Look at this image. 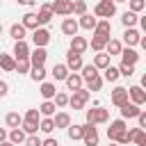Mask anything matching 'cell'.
I'll use <instances>...</instances> for the list:
<instances>
[{"label": "cell", "mask_w": 146, "mask_h": 146, "mask_svg": "<svg viewBox=\"0 0 146 146\" xmlns=\"http://www.w3.org/2000/svg\"><path fill=\"white\" fill-rule=\"evenodd\" d=\"M7 94H9V84H7L5 80H0V98H2V96H7Z\"/></svg>", "instance_id": "obj_52"}, {"label": "cell", "mask_w": 146, "mask_h": 146, "mask_svg": "<svg viewBox=\"0 0 146 146\" xmlns=\"http://www.w3.org/2000/svg\"><path fill=\"white\" fill-rule=\"evenodd\" d=\"M52 103H55V107H57V110H59V107H66V105H68V94L57 91V94L52 96Z\"/></svg>", "instance_id": "obj_39"}, {"label": "cell", "mask_w": 146, "mask_h": 146, "mask_svg": "<svg viewBox=\"0 0 146 146\" xmlns=\"http://www.w3.org/2000/svg\"><path fill=\"white\" fill-rule=\"evenodd\" d=\"M23 119H25V121H32V123H39V121H41V114H39V110H27Z\"/></svg>", "instance_id": "obj_48"}, {"label": "cell", "mask_w": 146, "mask_h": 146, "mask_svg": "<svg viewBox=\"0 0 146 146\" xmlns=\"http://www.w3.org/2000/svg\"><path fill=\"white\" fill-rule=\"evenodd\" d=\"M89 98H91V91L80 87V89H75V91H73V96H68V105H71L73 110H82V107L87 105V100H89Z\"/></svg>", "instance_id": "obj_2"}, {"label": "cell", "mask_w": 146, "mask_h": 146, "mask_svg": "<svg viewBox=\"0 0 146 146\" xmlns=\"http://www.w3.org/2000/svg\"><path fill=\"white\" fill-rule=\"evenodd\" d=\"M23 144H25V146H41V139H39L36 135H27Z\"/></svg>", "instance_id": "obj_49"}, {"label": "cell", "mask_w": 146, "mask_h": 146, "mask_svg": "<svg viewBox=\"0 0 146 146\" xmlns=\"http://www.w3.org/2000/svg\"><path fill=\"white\" fill-rule=\"evenodd\" d=\"M137 21H139V16L135 14V11H123V16H121V23H123V27H135L137 25Z\"/></svg>", "instance_id": "obj_29"}, {"label": "cell", "mask_w": 146, "mask_h": 146, "mask_svg": "<svg viewBox=\"0 0 146 146\" xmlns=\"http://www.w3.org/2000/svg\"><path fill=\"white\" fill-rule=\"evenodd\" d=\"M5 123H7V128H18V125L23 123V116H21L18 112H9V114L5 116Z\"/></svg>", "instance_id": "obj_34"}, {"label": "cell", "mask_w": 146, "mask_h": 146, "mask_svg": "<svg viewBox=\"0 0 146 146\" xmlns=\"http://www.w3.org/2000/svg\"><path fill=\"white\" fill-rule=\"evenodd\" d=\"M119 78H121V75H119V68H116V66L110 64V66L103 68V80H107V82H116Z\"/></svg>", "instance_id": "obj_31"}, {"label": "cell", "mask_w": 146, "mask_h": 146, "mask_svg": "<svg viewBox=\"0 0 146 146\" xmlns=\"http://www.w3.org/2000/svg\"><path fill=\"white\" fill-rule=\"evenodd\" d=\"M137 121H139V128H146V112H144V110H139Z\"/></svg>", "instance_id": "obj_51"}, {"label": "cell", "mask_w": 146, "mask_h": 146, "mask_svg": "<svg viewBox=\"0 0 146 146\" xmlns=\"http://www.w3.org/2000/svg\"><path fill=\"white\" fill-rule=\"evenodd\" d=\"M64 82H66L68 91H75V89H80V87H82V75H80L78 71H73V73H68V75L64 78Z\"/></svg>", "instance_id": "obj_20"}, {"label": "cell", "mask_w": 146, "mask_h": 146, "mask_svg": "<svg viewBox=\"0 0 146 146\" xmlns=\"http://www.w3.org/2000/svg\"><path fill=\"white\" fill-rule=\"evenodd\" d=\"M21 128H23V132H25V135H36V130H39V123H32V121H25V119H23Z\"/></svg>", "instance_id": "obj_44"}, {"label": "cell", "mask_w": 146, "mask_h": 146, "mask_svg": "<svg viewBox=\"0 0 146 146\" xmlns=\"http://www.w3.org/2000/svg\"><path fill=\"white\" fill-rule=\"evenodd\" d=\"M94 66H96L98 71H103L105 66H110V55L103 52V50H100L98 55H94Z\"/></svg>", "instance_id": "obj_30"}, {"label": "cell", "mask_w": 146, "mask_h": 146, "mask_svg": "<svg viewBox=\"0 0 146 146\" xmlns=\"http://www.w3.org/2000/svg\"><path fill=\"white\" fill-rule=\"evenodd\" d=\"M119 110H121V119H137V114H139V110H141V107L128 100V103H125V105H121Z\"/></svg>", "instance_id": "obj_16"}, {"label": "cell", "mask_w": 146, "mask_h": 146, "mask_svg": "<svg viewBox=\"0 0 146 146\" xmlns=\"http://www.w3.org/2000/svg\"><path fill=\"white\" fill-rule=\"evenodd\" d=\"M39 94L43 96V100H52V96L57 94V89H55V84H52V82H46V80H43V82H41V91H39Z\"/></svg>", "instance_id": "obj_28"}, {"label": "cell", "mask_w": 146, "mask_h": 146, "mask_svg": "<svg viewBox=\"0 0 146 146\" xmlns=\"http://www.w3.org/2000/svg\"><path fill=\"white\" fill-rule=\"evenodd\" d=\"M80 71H82V73H80V75H82V82H87V80H91L94 75H98V68H96L94 64H82Z\"/></svg>", "instance_id": "obj_33"}, {"label": "cell", "mask_w": 146, "mask_h": 146, "mask_svg": "<svg viewBox=\"0 0 146 146\" xmlns=\"http://www.w3.org/2000/svg\"><path fill=\"white\" fill-rule=\"evenodd\" d=\"M105 48H107V55H110V57H114V55H119V52H121L123 43H121V41H116V39H110V41L105 43Z\"/></svg>", "instance_id": "obj_35"}, {"label": "cell", "mask_w": 146, "mask_h": 146, "mask_svg": "<svg viewBox=\"0 0 146 146\" xmlns=\"http://www.w3.org/2000/svg\"><path fill=\"white\" fill-rule=\"evenodd\" d=\"M112 2H114V5H116V2H125V0H112Z\"/></svg>", "instance_id": "obj_57"}, {"label": "cell", "mask_w": 146, "mask_h": 146, "mask_svg": "<svg viewBox=\"0 0 146 146\" xmlns=\"http://www.w3.org/2000/svg\"><path fill=\"white\" fill-rule=\"evenodd\" d=\"M96 21H98L96 16H91V14H82L80 21H78V25H80L82 30H89V32H91V30L96 27Z\"/></svg>", "instance_id": "obj_24"}, {"label": "cell", "mask_w": 146, "mask_h": 146, "mask_svg": "<svg viewBox=\"0 0 146 146\" xmlns=\"http://www.w3.org/2000/svg\"><path fill=\"white\" fill-rule=\"evenodd\" d=\"M87 48H89V41H87L84 36H78V34H75V36H71V48H68V50H73V52H78V55H82Z\"/></svg>", "instance_id": "obj_14"}, {"label": "cell", "mask_w": 146, "mask_h": 146, "mask_svg": "<svg viewBox=\"0 0 146 146\" xmlns=\"http://www.w3.org/2000/svg\"><path fill=\"white\" fill-rule=\"evenodd\" d=\"M30 57V46H27V41L23 39V41H16L14 43V59H27Z\"/></svg>", "instance_id": "obj_15"}, {"label": "cell", "mask_w": 146, "mask_h": 146, "mask_svg": "<svg viewBox=\"0 0 146 146\" xmlns=\"http://www.w3.org/2000/svg\"><path fill=\"white\" fill-rule=\"evenodd\" d=\"M110 41V36H103V34H94L91 36V50H96V52H100V50H105V43Z\"/></svg>", "instance_id": "obj_27"}, {"label": "cell", "mask_w": 146, "mask_h": 146, "mask_svg": "<svg viewBox=\"0 0 146 146\" xmlns=\"http://www.w3.org/2000/svg\"><path fill=\"white\" fill-rule=\"evenodd\" d=\"M116 14V5L112 0H100L96 7H94V16L96 18H112Z\"/></svg>", "instance_id": "obj_3"}, {"label": "cell", "mask_w": 146, "mask_h": 146, "mask_svg": "<svg viewBox=\"0 0 146 146\" xmlns=\"http://www.w3.org/2000/svg\"><path fill=\"white\" fill-rule=\"evenodd\" d=\"M30 59H16V66H14V71L18 73V75H23V73H30Z\"/></svg>", "instance_id": "obj_41"}, {"label": "cell", "mask_w": 146, "mask_h": 146, "mask_svg": "<svg viewBox=\"0 0 146 146\" xmlns=\"http://www.w3.org/2000/svg\"><path fill=\"white\" fill-rule=\"evenodd\" d=\"M21 25H23L25 30H36V27H39L36 14H34V11H27V14H23V21H21Z\"/></svg>", "instance_id": "obj_23"}, {"label": "cell", "mask_w": 146, "mask_h": 146, "mask_svg": "<svg viewBox=\"0 0 146 146\" xmlns=\"http://www.w3.org/2000/svg\"><path fill=\"white\" fill-rule=\"evenodd\" d=\"M25 137H27V135L23 132V128H21V125H18V128H11V132H7V139H9L14 146L23 144V141H25Z\"/></svg>", "instance_id": "obj_22"}, {"label": "cell", "mask_w": 146, "mask_h": 146, "mask_svg": "<svg viewBox=\"0 0 146 146\" xmlns=\"http://www.w3.org/2000/svg\"><path fill=\"white\" fill-rule=\"evenodd\" d=\"M48 41H50V32H48L46 27H36V30L32 32V43H34V48H46Z\"/></svg>", "instance_id": "obj_6"}, {"label": "cell", "mask_w": 146, "mask_h": 146, "mask_svg": "<svg viewBox=\"0 0 146 146\" xmlns=\"http://www.w3.org/2000/svg\"><path fill=\"white\" fill-rule=\"evenodd\" d=\"M66 68H68V71H80V68H82V55L68 50V52H66Z\"/></svg>", "instance_id": "obj_13"}, {"label": "cell", "mask_w": 146, "mask_h": 146, "mask_svg": "<svg viewBox=\"0 0 146 146\" xmlns=\"http://www.w3.org/2000/svg\"><path fill=\"white\" fill-rule=\"evenodd\" d=\"M14 66H16L14 55H5V52H0V68H2V71H7V73H11V71H14Z\"/></svg>", "instance_id": "obj_25"}, {"label": "cell", "mask_w": 146, "mask_h": 146, "mask_svg": "<svg viewBox=\"0 0 146 146\" xmlns=\"http://www.w3.org/2000/svg\"><path fill=\"white\" fill-rule=\"evenodd\" d=\"M25 32H27V30H25L21 23H14V25L9 27V36H11L14 41H23V39H25Z\"/></svg>", "instance_id": "obj_26"}, {"label": "cell", "mask_w": 146, "mask_h": 146, "mask_svg": "<svg viewBox=\"0 0 146 146\" xmlns=\"http://www.w3.org/2000/svg\"><path fill=\"white\" fill-rule=\"evenodd\" d=\"M68 73H71V71L66 68V64H55V66H52V78H55V80H64Z\"/></svg>", "instance_id": "obj_38"}, {"label": "cell", "mask_w": 146, "mask_h": 146, "mask_svg": "<svg viewBox=\"0 0 146 146\" xmlns=\"http://www.w3.org/2000/svg\"><path fill=\"white\" fill-rule=\"evenodd\" d=\"M73 14H78V16L87 14V2H84V0H75V2H73Z\"/></svg>", "instance_id": "obj_46"}, {"label": "cell", "mask_w": 146, "mask_h": 146, "mask_svg": "<svg viewBox=\"0 0 146 146\" xmlns=\"http://www.w3.org/2000/svg\"><path fill=\"white\" fill-rule=\"evenodd\" d=\"M87 87H89V91H100V87H103V78H100V73L94 75L91 80H87Z\"/></svg>", "instance_id": "obj_43"}, {"label": "cell", "mask_w": 146, "mask_h": 146, "mask_svg": "<svg viewBox=\"0 0 146 146\" xmlns=\"http://www.w3.org/2000/svg\"><path fill=\"white\" fill-rule=\"evenodd\" d=\"M107 146H119V144H116V141H110V144H107Z\"/></svg>", "instance_id": "obj_56"}, {"label": "cell", "mask_w": 146, "mask_h": 146, "mask_svg": "<svg viewBox=\"0 0 146 146\" xmlns=\"http://www.w3.org/2000/svg\"><path fill=\"white\" fill-rule=\"evenodd\" d=\"M125 2H128V9L135 11V14H139V11L146 9V0H125Z\"/></svg>", "instance_id": "obj_42"}, {"label": "cell", "mask_w": 146, "mask_h": 146, "mask_svg": "<svg viewBox=\"0 0 146 146\" xmlns=\"http://www.w3.org/2000/svg\"><path fill=\"white\" fill-rule=\"evenodd\" d=\"M52 18H55V14H52V7H50V2H43V5L39 7V11H36V21H39V27H41V25H48Z\"/></svg>", "instance_id": "obj_8"}, {"label": "cell", "mask_w": 146, "mask_h": 146, "mask_svg": "<svg viewBox=\"0 0 146 146\" xmlns=\"http://www.w3.org/2000/svg\"><path fill=\"white\" fill-rule=\"evenodd\" d=\"M46 57H48V52H46V48H34V50H30V64L32 66H43V62H46Z\"/></svg>", "instance_id": "obj_12"}, {"label": "cell", "mask_w": 146, "mask_h": 146, "mask_svg": "<svg viewBox=\"0 0 146 146\" xmlns=\"http://www.w3.org/2000/svg\"><path fill=\"white\" fill-rule=\"evenodd\" d=\"M39 130H41V132H46V135H50V132L55 130L52 116H46V119H41V121H39Z\"/></svg>", "instance_id": "obj_40"}, {"label": "cell", "mask_w": 146, "mask_h": 146, "mask_svg": "<svg viewBox=\"0 0 146 146\" xmlns=\"http://www.w3.org/2000/svg\"><path fill=\"white\" fill-rule=\"evenodd\" d=\"M55 112H57V107H55L52 100H43L41 107H39V114H41V116H52Z\"/></svg>", "instance_id": "obj_36"}, {"label": "cell", "mask_w": 146, "mask_h": 146, "mask_svg": "<svg viewBox=\"0 0 146 146\" xmlns=\"http://www.w3.org/2000/svg\"><path fill=\"white\" fill-rule=\"evenodd\" d=\"M0 34H2V23H0Z\"/></svg>", "instance_id": "obj_58"}, {"label": "cell", "mask_w": 146, "mask_h": 146, "mask_svg": "<svg viewBox=\"0 0 146 146\" xmlns=\"http://www.w3.org/2000/svg\"><path fill=\"white\" fill-rule=\"evenodd\" d=\"M16 2H18V5H32L34 0H16Z\"/></svg>", "instance_id": "obj_54"}, {"label": "cell", "mask_w": 146, "mask_h": 146, "mask_svg": "<svg viewBox=\"0 0 146 146\" xmlns=\"http://www.w3.org/2000/svg\"><path fill=\"white\" fill-rule=\"evenodd\" d=\"M46 75H48V73H46L43 66H30V78H32L34 82H43Z\"/></svg>", "instance_id": "obj_32"}, {"label": "cell", "mask_w": 146, "mask_h": 146, "mask_svg": "<svg viewBox=\"0 0 146 146\" xmlns=\"http://www.w3.org/2000/svg\"><path fill=\"white\" fill-rule=\"evenodd\" d=\"M52 123H55V130H57V128H64V130H66V128L71 125V116H68L66 112H55V114H52Z\"/></svg>", "instance_id": "obj_21"}, {"label": "cell", "mask_w": 146, "mask_h": 146, "mask_svg": "<svg viewBox=\"0 0 146 146\" xmlns=\"http://www.w3.org/2000/svg\"><path fill=\"white\" fill-rule=\"evenodd\" d=\"M139 39H141V34H139L135 27H125V32H123V43H125V46L132 48V46L139 43Z\"/></svg>", "instance_id": "obj_19"}, {"label": "cell", "mask_w": 146, "mask_h": 146, "mask_svg": "<svg viewBox=\"0 0 146 146\" xmlns=\"http://www.w3.org/2000/svg\"><path fill=\"white\" fill-rule=\"evenodd\" d=\"M116 68H119V75H125V78H130V75L135 73V66H132V64H123V62H121V66H116Z\"/></svg>", "instance_id": "obj_47"}, {"label": "cell", "mask_w": 146, "mask_h": 146, "mask_svg": "<svg viewBox=\"0 0 146 146\" xmlns=\"http://www.w3.org/2000/svg\"><path fill=\"white\" fill-rule=\"evenodd\" d=\"M110 100H112V105H114V107L125 105V103H128V89H125V87H114V91H112Z\"/></svg>", "instance_id": "obj_10"}, {"label": "cell", "mask_w": 146, "mask_h": 146, "mask_svg": "<svg viewBox=\"0 0 146 146\" xmlns=\"http://www.w3.org/2000/svg\"><path fill=\"white\" fill-rule=\"evenodd\" d=\"M128 100L141 107V105L146 103V91H144L139 84H135V87H130V89H128Z\"/></svg>", "instance_id": "obj_9"}, {"label": "cell", "mask_w": 146, "mask_h": 146, "mask_svg": "<svg viewBox=\"0 0 146 146\" xmlns=\"http://www.w3.org/2000/svg\"><path fill=\"white\" fill-rule=\"evenodd\" d=\"M84 116H87V123H94V125L107 123V121H110V112H107L105 107H100V105H96L94 110H87Z\"/></svg>", "instance_id": "obj_1"}, {"label": "cell", "mask_w": 146, "mask_h": 146, "mask_svg": "<svg viewBox=\"0 0 146 146\" xmlns=\"http://www.w3.org/2000/svg\"><path fill=\"white\" fill-rule=\"evenodd\" d=\"M78 30H80V25H78L75 18H64V21H62V32H64L66 36H75Z\"/></svg>", "instance_id": "obj_17"}, {"label": "cell", "mask_w": 146, "mask_h": 146, "mask_svg": "<svg viewBox=\"0 0 146 146\" xmlns=\"http://www.w3.org/2000/svg\"><path fill=\"white\" fill-rule=\"evenodd\" d=\"M132 141H135L137 146H146V132H144V128H137V132H135Z\"/></svg>", "instance_id": "obj_45"}, {"label": "cell", "mask_w": 146, "mask_h": 146, "mask_svg": "<svg viewBox=\"0 0 146 146\" xmlns=\"http://www.w3.org/2000/svg\"><path fill=\"white\" fill-rule=\"evenodd\" d=\"M91 32H94V34L110 36V34H112V23H110V18H100V21H96V27H94Z\"/></svg>", "instance_id": "obj_18"}, {"label": "cell", "mask_w": 146, "mask_h": 146, "mask_svg": "<svg viewBox=\"0 0 146 146\" xmlns=\"http://www.w3.org/2000/svg\"><path fill=\"white\" fill-rule=\"evenodd\" d=\"M119 55H121V62H123V64H132V66H135V64L139 62V52H137L135 48H130V46L121 48V52H119Z\"/></svg>", "instance_id": "obj_11"}, {"label": "cell", "mask_w": 146, "mask_h": 146, "mask_svg": "<svg viewBox=\"0 0 146 146\" xmlns=\"http://www.w3.org/2000/svg\"><path fill=\"white\" fill-rule=\"evenodd\" d=\"M50 7H52V14H57V16H71L73 14L71 0H55V2H50Z\"/></svg>", "instance_id": "obj_7"}, {"label": "cell", "mask_w": 146, "mask_h": 146, "mask_svg": "<svg viewBox=\"0 0 146 146\" xmlns=\"http://www.w3.org/2000/svg\"><path fill=\"white\" fill-rule=\"evenodd\" d=\"M82 141H84V146H98V130L94 123L82 125Z\"/></svg>", "instance_id": "obj_5"}, {"label": "cell", "mask_w": 146, "mask_h": 146, "mask_svg": "<svg viewBox=\"0 0 146 146\" xmlns=\"http://www.w3.org/2000/svg\"><path fill=\"white\" fill-rule=\"evenodd\" d=\"M125 146H128V144H125Z\"/></svg>", "instance_id": "obj_59"}, {"label": "cell", "mask_w": 146, "mask_h": 146, "mask_svg": "<svg viewBox=\"0 0 146 146\" xmlns=\"http://www.w3.org/2000/svg\"><path fill=\"white\" fill-rule=\"evenodd\" d=\"M41 146H59V141L55 137H46V139H41Z\"/></svg>", "instance_id": "obj_50"}, {"label": "cell", "mask_w": 146, "mask_h": 146, "mask_svg": "<svg viewBox=\"0 0 146 146\" xmlns=\"http://www.w3.org/2000/svg\"><path fill=\"white\" fill-rule=\"evenodd\" d=\"M125 130H128L125 119H116V121H112V123H110V128H107V139H110V141H116Z\"/></svg>", "instance_id": "obj_4"}, {"label": "cell", "mask_w": 146, "mask_h": 146, "mask_svg": "<svg viewBox=\"0 0 146 146\" xmlns=\"http://www.w3.org/2000/svg\"><path fill=\"white\" fill-rule=\"evenodd\" d=\"M5 139H7V130H5V128H0V141H5Z\"/></svg>", "instance_id": "obj_53"}, {"label": "cell", "mask_w": 146, "mask_h": 146, "mask_svg": "<svg viewBox=\"0 0 146 146\" xmlns=\"http://www.w3.org/2000/svg\"><path fill=\"white\" fill-rule=\"evenodd\" d=\"M66 132H68V139H71V141L82 139V125H78V123H71V125L66 128Z\"/></svg>", "instance_id": "obj_37"}, {"label": "cell", "mask_w": 146, "mask_h": 146, "mask_svg": "<svg viewBox=\"0 0 146 146\" xmlns=\"http://www.w3.org/2000/svg\"><path fill=\"white\" fill-rule=\"evenodd\" d=\"M0 146H14V144H11L9 139H5V141H0Z\"/></svg>", "instance_id": "obj_55"}]
</instances>
